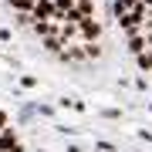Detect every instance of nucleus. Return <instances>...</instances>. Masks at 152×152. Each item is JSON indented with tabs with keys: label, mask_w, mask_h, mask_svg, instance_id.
<instances>
[{
	"label": "nucleus",
	"mask_w": 152,
	"mask_h": 152,
	"mask_svg": "<svg viewBox=\"0 0 152 152\" xmlns=\"http://www.w3.org/2000/svg\"><path fill=\"white\" fill-rule=\"evenodd\" d=\"M149 20H152V14L145 17V4H142L139 10H129V14H122V17H118V27H122L125 34H139Z\"/></svg>",
	"instance_id": "obj_1"
},
{
	"label": "nucleus",
	"mask_w": 152,
	"mask_h": 152,
	"mask_svg": "<svg viewBox=\"0 0 152 152\" xmlns=\"http://www.w3.org/2000/svg\"><path fill=\"white\" fill-rule=\"evenodd\" d=\"M78 31H81L85 41H98L102 37V24H98L95 17H81V20H78Z\"/></svg>",
	"instance_id": "obj_2"
},
{
	"label": "nucleus",
	"mask_w": 152,
	"mask_h": 152,
	"mask_svg": "<svg viewBox=\"0 0 152 152\" xmlns=\"http://www.w3.org/2000/svg\"><path fill=\"white\" fill-rule=\"evenodd\" d=\"M0 149H4V152H24L20 142H17V135H14V129H4V132H0Z\"/></svg>",
	"instance_id": "obj_3"
},
{
	"label": "nucleus",
	"mask_w": 152,
	"mask_h": 152,
	"mask_svg": "<svg viewBox=\"0 0 152 152\" xmlns=\"http://www.w3.org/2000/svg\"><path fill=\"white\" fill-rule=\"evenodd\" d=\"M41 48L48 51V54H61V48H64V37H58V34H51V37H41Z\"/></svg>",
	"instance_id": "obj_4"
},
{
	"label": "nucleus",
	"mask_w": 152,
	"mask_h": 152,
	"mask_svg": "<svg viewBox=\"0 0 152 152\" xmlns=\"http://www.w3.org/2000/svg\"><path fill=\"white\" fill-rule=\"evenodd\" d=\"M139 7H142V0H115L112 10H115V17H122V14H129V10H139Z\"/></svg>",
	"instance_id": "obj_5"
},
{
	"label": "nucleus",
	"mask_w": 152,
	"mask_h": 152,
	"mask_svg": "<svg viewBox=\"0 0 152 152\" xmlns=\"http://www.w3.org/2000/svg\"><path fill=\"white\" fill-rule=\"evenodd\" d=\"M75 7L81 17H95V0H75Z\"/></svg>",
	"instance_id": "obj_6"
},
{
	"label": "nucleus",
	"mask_w": 152,
	"mask_h": 152,
	"mask_svg": "<svg viewBox=\"0 0 152 152\" xmlns=\"http://www.w3.org/2000/svg\"><path fill=\"white\" fill-rule=\"evenodd\" d=\"M135 61H139V68H142V71H152V51H142V54H135Z\"/></svg>",
	"instance_id": "obj_7"
},
{
	"label": "nucleus",
	"mask_w": 152,
	"mask_h": 152,
	"mask_svg": "<svg viewBox=\"0 0 152 152\" xmlns=\"http://www.w3.org/2000/svg\"><path fill=\"white\" fill-rule=\"evenodd\" d=\"M129 51H132V54H142V51H145V41H142L139 34H132V41H129Z\"/></svg>",
	"instance_id": "obj_8"
},
{
	"label": "nucleus",
	"mask_w": 152,
	"mask_h": 152,
	"mask_svg": "<svg viewBox=\"0 0 152 152\" xmlns=\"http://www.w3.org/2000/svg\"><path fill=\"white\" fill-rule=\"evenodd\" d=\"M34 4H37V0H10L14 10H31V14H34Z\"/></svg>",
	"instance_id": "obj_9"
},
{
	"label": "nucleus",
	"mask_w": 152,
	"mask_h": 152,
	"mask_svg": "<svg viewBox=\"0 0 152 152\" xmlns=\"http://www.w3.org/2000/svg\"><path fill=\"white\" fill-rule=\"evenodd\" d=\"M85 54H88V58H98V54H102L98 41H85Z\"/></svg>",
	"instance_id": "obj_10"
},
{
	"label": "nucleus",
	"mask_w": 152,
	"mask_h": 152,
	"mask_svg": "<svg viewBox=\"0 0 152 152\" xmlns=\"http://www.w3.org/2000/svg\"><path fill=\"white\" fill-rule=\"evenodd\" d=\"M20 85H24V88H34V85H37V78H34V75H24Z\"/></svg>",
	"instance_id": "obj_11"
},
{
	"label": "nucleus",
	"mask_w": 152,
	"mask_h": 152,
	"mask_svg": "<svg viewBox=\"0 0 152 152\" xmlns=\"http://www.w3.org/2000/svg\"><path fill=\"white\" fill-rule=\"evenodd\" d=\"M7 129V112H0V132Z\"/></svg>",
	"instance_id": "obj_12"
},
{
	"label": "nucleus",
	"mask_w": 152,
	"mask_h": 152,
	"mask_svg": "<svg viewBox=\"0 0 152 152\" xmlns=\"http://www.w3.org/2000/svg\"><path fill=\"white\" fill-rule=\"evenodd\" d=\"M142 4H149V7H152V0H142Z\"/></svg>",
	"instance_id": "obj_13"
},
{
	"label": "nucleus",
	"mask_w": 152,
	"mask_h": 152,
	"mask_svg": "<svg viewBox=\"0 0 152 152\" xmlns=\"http://www.w3.org/2000/svg\"><path fill=\"white\" fill-rule=\"evenodd\" d=\"M149 112H152V102H149Z\"/></svg>",
	"instance_id": "obj_14"
},
{
	"label": "nucleus",
	"mask_w": 152,
	"mask_h": 152,
	"mask_svg": "<svg viewBox=\"0 0 152 152\" xmlns=\"http://www.w3.org/2000/svg\"><path fill=\"white\" fill-rule=\"evenodd\" d=\"M0 152H4V149H0Z\"/></svg>",
	"instance_id": "obj_15"
},
{
	"label": "nucleus",
	"mask_w": 152,
	"mask_h": 152,
	"mask_svg": "<svg viewBox=\"0 0 152 152\" xmlns=\"http://www.w3.org/2000/svg\"><path fill=\"white\" fill-rule=\"evenodd\" d=\"M102 152H105V149H102Z\"/></svg>",
	"instance_id": "obj_16"
}]
</instances>
